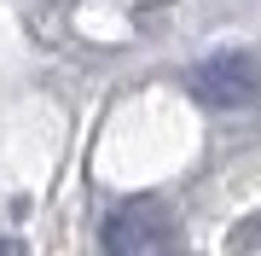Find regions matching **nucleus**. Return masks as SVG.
I'll list each match as a JSON object with an SVG mask.
<instances>
[{"label":"nucleus","instance_id":"f257e3e1","mask_svg":"<svg viewBox=\"0 0 261 256\" xmlns=\"http://www.w3.org/2000/svg\"><path fill=\"white\" fill-rule=\"evenodd\" d=\"M255 82H261V70H255L250 53H215V58H203V64H192V76H186V87L203 105H215V111L244 105L255 94Z\"/></svg>","mask_w":261,"mask_h":256},{"label":"nucleus","instance_id":"f03ea898","mask_svg":"<svg viewBox=\"0 0 261 256\" xmlns=\"http://www.w3.org/2000/svg\"><path fill=\"white\" fill-rule=\"evenodd\" d=\"M174 216H168L163 204H128V210H116L111 221H105V233H99V245L105 250H116V256H145V250H163V245H174Z\"/></svg>","mask_w":261,"mask_h":256},{"label":"nucleus","instance_id":"7ed1b4c3","mask_svg":"<svg viewBox=\"0 0 261 256\" xmlns=\"http://www.w3.org/2000/svg\"><path fill=\"white\" fill-rule=\"evenodd\" d=\"M232 245H261V227H238V233H232Z\"/></svg>","mask_w":261,"mask_h":256}]
</instances>
